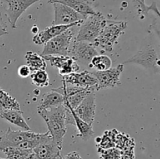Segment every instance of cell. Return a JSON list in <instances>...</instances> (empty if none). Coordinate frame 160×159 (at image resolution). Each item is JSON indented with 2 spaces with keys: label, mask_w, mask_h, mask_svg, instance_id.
<instances>
[{
  "label": "cell",
  "mask_w": 160,
  "mask_h": 159,
  "mask_svg": "<svg viewBox=\"0 0 160 159\" xmlns=\"http://www.w3.org/2000/svg\"><path fill=\"white\" fill-rule=\"evenodd\" d=\"M45 120L48 132L58 146L62 148L63 137L67 132V107L63 104L48 109L38 111Z\"/></svg>",
  "instance_id": "cell-1"
},
{
  "label": "cell",
  "mask_w": 160,
  "mask_h": 159,
  "mask_svg": "<svg viewBox=\"0 0 160 159\" xmlns=\"http://www.w3.org/2000/svg\"><path fill=\"white\" fill-rule=\"evenodd\" d=\"M127 27L128 23L126 21L106 20L102 31L93 42L94 45L106 52L111 53L113 50L114 45L117 43L118 38Z\"/></svg>",
  "instance_id": "cell-2"
},
{
  "label": "cell",
  "mask_w": 160,
  "mask_h": 159,
  "mask_svg": "<svg viewBox=\"0 0 160 159\" xmlns=\"http://www.w3.org/2000/svg\"><path fill=\"white\" fill-rule=\"evenodd\" d=\"M129 63L137 64L153 73H160V51H158L156 45L149 40L134 55L123 62Z\"/></svg>",
  "instance_id": "cell-3"
},
{
  "label": "cell",
  "mask_w": 160,
  "mask_h": 159,
  "mask_svg": "<svg viewBox=\"0 0 160 159\" xmlns=\"http://www.w3.org/2000/svg\"><path fill=\"white\" fill-rule=\"evenodd\" d=\"M106 23V19L102 12L90 15L80 24L76 41H85L93 43L100 35Z\"/></svg>",
  "instance_id": "cell-4"
},
{
  "label": "cell",
  "mask_w": 160,
  "mask_h": 159,
  "mask_svg": "<svg viewBox=\"0 0 160 159\" xmlns=\"http://www.w3.org/2000/svg\"><path fill=\"white\" fill-rule=\"evenodd\" d=\"M73 27L69 28L45 43L41 55H59L67 56L70 45L75 38Z\"/></svg>",
  "instance_id": "cell-5"
},
{
  "label": "cell",
  "mask_w": 160,
  "mask_h": 159,
  "mask_svg": "<svg viewBox=\"0 0 160 159\" xmlns=\"http://www.w3.org/2000/svg\"><path fill=\"white\" fill-rule=\"evenodd\" d=\"M98 55V50L93 43L74 39L70 45L67 55L74 59L77 62L89 65L92 58Z\"/></svg>",
  "instance_id": "cell-6"
},
{
  "label": "cell",
  "mask_w": 160,
  "mask_h": 159,
  "mask_svg": "<svg viewBox=\"0 0 160 159\" xmlns=\"http://www.w3.org/2000/svg\"><path fill=\"white\" fill-rule=\"evenodd\" d=\"M53 90L62 94L65 98L64 103L68 104L73 109L76 108L88 94L95 91L94 89L67 84L65 83H62L61 87Z\"/></svg>",
  "instance_id": "cell-7"
},
{
  "label": "cell",
  "mask_w": 160,
  "mask_h": 159,
  "mask_svg": "<svg viewBox=\"0 0 160 159\" xmlns=\"http://www.w3.org/2000/svg\"><path fill=\"white\" fill-rule=\"evenodd\" d=\"M124 70V64L122 63L115 68H110L103 71L92 72L97 79V85L95 90L116 87L120 85V75Z\"/></svg>",
  "instance_id": "cell-8"
},
{
  "label": "cell",
  "mask_w": 160,
  "mask_h": 159,
  "mask_svg": "<svg viewBox=\"0 0 160 159\" xmlns=\"http://www.w3.org/2000/svg\"><path fill=\"white\" fill-rule=\"evenodd\" d=\"M54 6V20L52 25L71 24L80 20H84L88 17L81 15L72 8L61 3H52Z\"/></svg>",
  "instance_id": "cell-9"
},
{
  "label": "cell",
  "mask_w": 160,
  "mask_h": 159,
  "mask_svg": "<svg viewBox=\"0 0 160 159\" xmlns=\"http://www.w3.org/2000/svg\"><path fill=\"white\" fill-rule=\"evenodd\" d=\"M41 0H0L7 3L8 7L6 9V17L9 20L11 27L15 29L17 27V22L20 16L37 2Z\"/></svg>",
  "instance_id": "cell-10"
},
{
  "label": "cell",
  "mask_w": 160,
  "mask_h": 159,
  "mask_svg": "<svg viewBox=\"0 0 160 159\" xmlns=\"http://www.w3.org/2000/svg\"><path fill=\"white\" fill-rule=\"evenodd\" d=\"M38 133L31 130H12L10 127L0 137V151L9 147H17L22 142L31 140Z\"/></svg>",
  "instance_id": "cell-11"
},
{
  "label": "cell",
  "mask_w": 160,
  "mask_h": 159,
  "mask_svg": "<svg viewBox=\"0 0 160 159\" xmlns=\"http://www.w3.org/2000/svg\"><path fill=\"white\" fill-rule=\"evenodd\" d=\"M95 99L96 96L95 91L91 92L84 98L81 104L76 108L73 109V112L81 119L92 126L95 116V108H96Z\"/></svg>",
  "instance_id": "cell-12"
},
{
  "label": "cell",
  "mask_w": 160,
  "mask_h": 159,
  "mask_svg": "<svg viewBox=\"0 0 160 159\" xmlns=\"http://www.w3.org/2000/svg\"><path fill=\"white\" fill-rule=\"evenodd\" d=\"M62 83L78 87L92 88L95 90L97 85V79L92 72L84 70L82 72H74L70 74L62 76Z\"/></svg>",
  "instance_id": "cell-13"
},
{
  "label": "cell",
  "mask_w": 160,
  "mask_h": 159,
  "mask_svg": "<svg viewBox=\"0 0 160 159\" xmlns=\"http://www.w3.org/2000/svg\"><path fill=\"white\" fill-rule=\"evenodd\" d=\"M84 20H80V21H77L75 23H71V24L52 25V26H48V27L45 28L43 31L34 34V36L33 37V42L38 45H45L48 41L52 39L53 37H56L59 34H60L63 31H67L69 28L73 27V26H80V24Z\"/></svg>",
  "instance_id": "cell-14"
},
{
  "label": "cell",
  "mask_w": 160,
  "mask_h": 159,
  "mask_svg": "<svg viewBox=\"0 0 160 159\" xmlns=\"http://www.w3.org/2000/svg\"><path fill=\"white\" fill-rule=\"evenodd\" d=\"M62 147L52 140V137L33 149L36 159H56L60 157Z\"/></svg>",
  "instance_id": "cell-15"
},
{
  "label": "cell",
  "mask_w": 160,
  "mask_h": 159,
  "mask_svg": "<svg viewBox=\"0 0 160 159\" xmlns=\"http://www.w3.org/2000/svg\"><path fill=\"white\" fill-rule=\"evenodd\" d=\"M48 2L51 4L55 2L64 4L84 17L95 15L98 12L94 8L91 0H48Z\"/></svg>",
  "instance_id": "cell-16"
},
{
  "label": "cell",
  "mask_w": 160,
  "mask_h": 159,
  "mask_svg": "<svg viewBox=\"0 0 160 159\" xmlns=\"http://www.w3.org/2000/svg\"><path fill=\"white\" fill-rule=\"evenodd\" d=\"M0 118L9 122L11 124L19 126L24 130H31V128L27 123L23 116L21 110H6L0 109Z\"/></svg>",
  "instance_id": "cell-17"
},
{
  "label": "cell",
  "mask_w": 160,
  "mask_h": 159,
  "mask_svg": "<svg viewBox=\"0 0 160 159\" xmlns=\"http://www.w3.org/2000/svg\"><path fill=\"white\" fill-rule=\"evenodd\" d=\"M64 101H65V98L62 94L52 89L51 91L47 92L42 95L38 105V111L60 105V104H63Z\"/></svg>",
  "instance_id": "cell-18"
},
{
  "label": "cell",
  "mask_w": 160,
  "mask_h": 159,
  "mask_svg": "<svg viewBox=\"0 0 160 159\" xmlns=\"http://www.w3.org/2000/svg\"><path fill=\"white\" fill-rule=\"evenodd\" d=\"M63 104H65V105L67 106V107H68L69 108H70V110L71 111L73 119H74V125L77 126L78 132H79V133L78 134V137H79L81 140H84V141H87V140H90V139L93 137L94 134H95V131L93 130V128H92V125H89L88 123H85V122L83 121L82 119H81V118L75 114V112H73V109L70 106L65 104V103H63Z\"/></svg>",
  "instance_id": "cell-19"
},
{
  "label": "cell",
  "mask_w": 160,
  "mask_h": 159,
  "mask_svg": "<svg viewBox=\"0 0 160 159\" xmlns=\"http://www.w3.org/2000/svg\"><path fill=\"white\" fill-rule=\"evenodd\" d=\"M25 58H26L27 65L29 66L31 73L37 70H45L46 69V60L44 59L43 56L38 54L37 52L28 51L25 54Z\"/></svg>",
  "instance_id": "cell-20"
},
{
  "label": "cell",
  "mask_w": 160,
  "mask_h": 159,
  "mask_svg": "<svg viewBox=\"0 0 160 159\" xmlns=\"http://www.w3.org/2000/svg\"><path fill=\"white\" fill-rule=\"evenodd\" d=\"M0 108L6 110H20L17 100L0 87Z\"/></svg>",
  "instance_id": "cell-21"
},
{
  "label": "cell",
  "mask_w": 160,
  "mask_h": 159,
  "mask_svg": "<svg viewBox=\"0 0 160 159\" xmlns=\"http://www.w3.org/2000/svg\"><path fill=\"white\" fill-rule=\"evenodd\" d=\"M112 65V60L110 58L105 55H98L92 58L88 66L90 68H95L98 71L109 70Z\"/></svg>",
  "instance_id": "cell-22"
},
{
  "label": "cell",
  "mask_w": 160,
  "mask_h": 159,
  "mask_svg": "<svg viewBox=\"0 0 160 159\" xmlns=\"http://www.w3.org/2000/svg\"><path fill=\"white\" fill-rule=\"evenodd\" d=\"M6 159H25L33 151L23 150L17 147H9L2 150Z\"/></svg>",
  "instance_id": "cell-23"
},
{
  "label": "cell",
  "mask_w": 160,
  "mask_h": 159,
  "mask_svg": "<svg viewBox=\"0 0 160 159\" xmlns=\"http://www.w3.org/2000/svg\"><path fill=\"white\" fill-rule=\"evenodd\" d=\"M30 76H31L33 84H34L37 87H48L50 84L49 76H48V74L45 71V70H37L35 72H33L31 73Z\"/></svg>",
  "instance_id": "cell-24"
},
{
  "label": "cell",
  "mask_w": 160,
  "mask_h": 159,
  "mask_svg": "<svg viewBox=\"0 0 160 159\" xmlns=\"http://www.w3.org/2000/svg\"><path fill=\"white\" fill-rule=\"evenodd\" d=\"M80 65H78V62L69 56L67 62L63 64L62 67L59 70V73L61 76H65V75L70 74L74 72H78L80 70Z\"/></svg>",
  "instance_id": "cell-25"
},
{
  "label": "cell",
  "mask_w": 160,
  "mask_h": 159,
  "mask_svg": "<svg viewBox=\"0 0 160 159\" xmlns=\"http://www.w3.org/2000/svg\"><path fill=\"white\" fill-rule=\"evenodd\" d=\"M43 58L45 60L49 62L52 66L59 70L63 65V64L67 62L69 56L59 55H43Z\"/></svg>",
  "instance_id": "cell-26"
},
{
  "label": "cell",
  "mask_w": 160,
  "mask_h": 159,
  "mask_svg": "<svg viewBox=\"0 0 160 159\" xmlns=\"http://www.w3.org/2000/svg\"><path fill=\"white\" fill-rule=\"evenodd\" d=\"M17 73H18V75L20 77L27 78L28 76H30L31 71L28 65H23L19 67L18 70H17Z\"/></svg>",
  "instance_id": "cell-27"
},
{
  "label": "cell",
  "mask_w": 160,
  "mask_h": 159,
  "mask_svg": "<svg viewBox=\"0 0 160 159\" xmlns=\"http://www.w3.org/2000/svg\"><path fill=\"white\" fill-rule=\"evenodd\" d=\"M60 159H82V157L78 151H72L63 157L60 156Z\"/></svg>",
  "instance_id": "cell-28"
},
{
  "label": "cell",
  "mask_w": 160,
  "mask_h": 159,
  "mask_svg": "<svg viewBox=\"0 0 160 159\" xmlns=\"http://www.w3.org/2000/svg\"><path fill=\"white\" fill-rule=\"evenodd\" d=\"M151 26H152V29L153 31L155 32V34L157 35L158 38H159V43H160V23L157 21H154V23L151 25Z\"/></svg>",
  "instance_id": "cell-29"
},
{
  "label": "cell",
  "mask_w": 160,
  "mask_h": 159,
  "mask_svg": "<svg viewBox=\"0 0 160 159\" xmlns=\"http://www.w3.org/2000/svg\"><path fill=\"white\" fill-rule=\"evenodd\" d=\"M8 34L9 33H8L7 31V26L4 23H2V21H1L0 22V37Z\"/></svg>",
  "instance_id": "cell-30"
},
{
  "label": "cell",
  "mask_w": 160,
  "mask_h": 159,
  "mask_svg": "<svg viewBox=\"0 0 160 159\" xmlns=\"http://www.w3.org/2000/svg\"><path fill=\"white\" fill-rule=\"evenodd\" d=\"M25 159H36L35 154H34V153L32 151V152H31Z\"/></svg>",
  "instance_id": "cell-31"
},
{
  "label": "cell",
  "mask_w": 160,
  "mask_h": 159,
  "mask_svg": "<svg viewBox=\"0 0 160 159\" xmlns=\"http://www.w3.org/2000/svg\"><path fill=\"white\" fill-rule=\"evenodd\" d=\"M31 32L34 33V34H36L37 33L39 32L38 29V27H37V26H36V25H34V26L32 27V29H31Z\"/></svg>",
  "instance_id": "cell-32"
},
{
  "label": "cell",
  "mask_w": 160,
  "mask_h": 159,
  "mask_svg": "<svg viewBox=\"0 0 160 159\" xmlns=\"http://www.w3.org/2000/svg\"><path fill=\"white\" fill-rule=\"evenodd\" d=\"M1 21H2V17L1 13H0V22H1Z\"/></svg>",
  "instance_id": "cell-33"
},
{
  "label": "cell",
  "mask_w": 160,
  "mask_h": 159,
  "mask_svg": "<svg viewBox=\"0 0 160 159\" xmlns=\"http://www.w3.org/2000/svg\"><path fill=\"white\" fill-rule=\"evenodd\" d=\"M0 159H5V158H1V157H0Z\"/></svg>",
  "instance_id": "cell-34"
},
{
  "label": "cell",
  "mask_w": 160,
  "mask_h": 159,
  "mask_svg": "<svg viewBox=\"0 0 160 159\" xmlns=\"http://www.w3.org/2000/svg\"><path fill=\"white\" fill-rule=\"evenodd\" d=\"M0 109H1V108H0Z\"/></svg>",
  "instance_id": "cell-35"
}]
</instances>
